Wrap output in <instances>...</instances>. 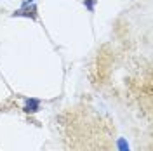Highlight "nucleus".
Segmentation results:
<instances>
[{"mask_svg": "<svg viewBox=\"0 0 153 151\" xmlns=\"http://www.w3.org/2000/svg\"><path fill=\"white\" fill-rule=\"evenodd\" d=\"M38 110H40V101L38 99H26V104H25L26 113H37Z\"/></svg>", "mask_w": 153, "mask_h": 151, "instance_id": "obj_1", "label": "nucleus"}, {"mask_svg": "<svg viewBox=\"0 0 153 151\" xmlns=\"http://www.w3.org/2000/svg\"><path fill=\"white\" fill-rule=\"evenodd\" d=\"M35 7H31V9H21L19 10H16L14 12V16H25V18H30V19H37V14H35Z\"/></svg>", "mask_w": 153, "mask_h": 151, "instance_id": "obj_2", "label": "nucleus"}, {"mask_svg": "<svg viewBox=\"0 0 153 151\" xmlns=\"http://www.w3.org/2000/svg\"><path fill=\"white\" fill-rule=\"evenodd\" d=\"M117 148H118V151H131V148H129V142L125 141L124 137H120V139L117 141Z\"/></svg>", "mask_w": 153, "mask_h": 151, "instance_id": "obj_3", "label": "nucleus"}, {"mask_svg": "<svg viewBox=\"0 0 153 151\" xmlns=\"http://www.w3.org/2000/svg\"><path fill=\"white\" fill-rule=\"evenodd\" d=\"M94 4H96V0H85V2H84V5H85L87 9L91 10V12L94 10Z\"/></svg>", "mask_w": 153, "mask_h": 151, "instance_id": "obj_4", "label": "nucleus"}]
</instances>
